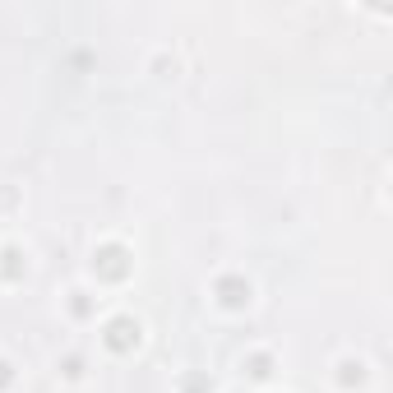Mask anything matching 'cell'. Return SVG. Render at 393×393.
I'll use <instances>...</instances> for the list:
<instances>
[{
	"label": "cell",
	"instance_id": "6da1fadb",
	"mask_svg": "<svg viewBox=\"0 0 393 393\" xmlns=\"http://www.w3.org/2000/svg\"><path fill=\"white\" fill-rule=\"evenodd\" d=\"M107 342H112L116 352H125L130 342H139V324H130V319H116V324L107 328Z\"/></svg>",
	"mask_w": 393,
	"mask_h": 393
},
{
	"label": "cell",
	"instance_id": "7a4b0ae2",
	"mask_svg": "<svg viewBox=\"0 0 393 393\" xmlns=\"http://www.w3.org/2000/svg\"><path fill=\"white\" fill-rule=\"evenodd\" d=\"M222 301H227V305H246V301H250V282H236V278L222 282Z\"/></svg>",
	"mask_w": 393,
	"mask_h": 393
}]
</instances>
